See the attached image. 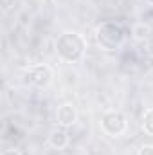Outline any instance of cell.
Wrapping results in <instances>:
<instances>
[{
	"instance_id": "7",
	"label": "cell",
	"mask_w": 153,
	"mask_h": 155,
	"mask_svg": "<svg viewBox=\"0 0 153 155\" xmlns=\"http://www.w3.org/2000/svg\"><path fill=\"white\" fill-rule=\"evenodd\" d=\"M132 35H133V38L137 40V41H148V40L151 38V27L146 22H139V24L133 25Z\"/></svg>"
},
{
	"instance_id": "8",
	"label": "cell",
	"mask_w": 153,
	"mask_h": 155,
	"mask_svg": "<svg viewBox=\"0 0 153 155\" xmlns=\"http://www.w3.org/2000/svg\"><path fill=\"white\" fill-rule=\"evenodd\" d=\"M142 130H144L148 135L153 137V107L148 108V110L144 112V116H142Z\"/></svg>"
},
{
	"instance_id": "3",
	"label": "cell",
	"mask_w": 153,
	"mask_h": 155,
	"mask_svg": "<svg viewBox=\"0 0 153 155\" xmlns=\"http://www.w3.org/2000/svg\"><path fill=\"white\" fill-rule=\"evenodd\" d=\"M101 128L106 135H112V137L122 135L128 128V119L119 110H108L101 117Z\"/></svg>"
},
{
	"instance_id": "1",
	"label": "cell",
	"mask_w": 153,
	"mask_h": 155,
	"mask_svg": "<svg viewBox=\"0 0 153 155\" xmlns=\"http://www.w3.org/2000/svg\"><path fill=\"white\" fill-rule=\"evenodd\" d=\"M86 51V40L79 33L74 31H65L56 40V52L58 56L67 61V63H77L83 60Z\"/></svg>"
},
{
	"instance_id": "10",
	"label": "cell",
	"mask_w": 153,
	"mask_h": 155,
	"mask_svg": "<svg viewBox=\"0 0 153 155\" xmlns=\"http://www.w3.org/2000/svg\"><path fill=\"white\" fill-rule=\"evenodd\" d=\"M139 155H153V144H144V146H141Z\"/></svg>"
},
{
	"instance_id": "9",
	"label": "cell",
	"mask_w": 153,
	"mask_h": 155,
	"mask_svg": "<svg viewBox=\"0 0 153 155\" xmlns=\"http://www.w3.org/2000/svg\"><path fill=\"white\" fill-rule=\"evenodd\" d=\"M0 5H2V11L7 13L9 9L15 7V0H0Z\"/></svg>"
},
{
	"instance_id": "6",
	"label": "cell",
	"mask_w": 153,
	"mask_h": 155,
	"mask_svg": "<svg viewBox=\"0 0 153 155\" xmlns=\"http://www.w3.org/2000/svg\"><path fill=\"white\" fill-rule=\"evenodd\" d=\"M69 134L65 132V128L63 126H58V128H54L50 134H49V144L52 146V148H56V150H63V148H67L69 146Z\"/></svg>"
},
{
	"instance_id": "11",
	"label": "cell",
	"mask_w": 153,
	"mask_h": 155,
	"mask_svg": "<svg viewBox=\"0 0 153 155\" xmlns=\"http://www.w3.org/2000/svg\"><path fill=\"white\" fill-rule=\"evenodd\" d=\"M144 49H146V54H148V56H151V58H153V36H151L150 40H148V41H146Z\"/></svg>"
},
{
	"instance_id": "5",
	"label": "cell",
	"mask_w": 153,
	"mask_h": 155,
	"mask_svg": "<svg viewBox=\"0 0 153 155\" xmlns=\"http://www.w3.org/2000/svg\"><path fill=\"white\" fill-rule=\"evenodd\" d=\"M76 121H77V112L70 103H65V105L58 107V110H56V123H58V126L69 128Z\"/></svg>"
},
{
	"instance_id": "4",
	"label": "cell",
	"mask_w": 153,
	"mask_h": 155,
	"mask_svg": "<svg viewBox=\"0 0 153 155\" xmlns=\"http://www.w3.org/2000/svg\"><path fill=\"white\" fill-rule=\"evenodd\" d=\"M25 81H27L29 85L36 87V88H45V87H49L50 81H52V71H50V67L45 65V63L33 65V67H29L27 72H25Z\"/></svg>"
},
{
	"instance_id": "12",
	"label": "cell",
	"mask_w": 153,
	"mask_h": 155,
	"mask_svg": "<svg viewBox=\"0 0 153 155\" xmlns=\"http://www.w3.org/2000/svg\"><path fill=\"white\" fill-rule=\"evenodd\" d=\"M2 155H22V153H20L18 150H4Z\"/></svg>"
},
{
	"instance_id": "13",
	"label": "cell",
	"mask_w": 153,
	"mask_h": 155,
	"mask_svg": "<svg viewBox=\"0 0 153 155\" xmlns=\"http://www.w3.org/2000/svg\"><path fill=\"white\" fill-rule=\"evenodd\" d=\"M150 2H153V0H150Z\"/></svg>"
},
{
	"instance_id": "2",
	"label": "cell",
	"mask_w": 153,
	"mask_h": 155,
	"mask_svg": "<svg viewBox=\"0 0 153 155\" xmlns=\"http://www.w3.org/2000/svg\"><path fill=\"white\" fill-rule=\"evenodd\" d=\"M126 40V29L119 22H103L96 29V41L105 51L119 49Z\"/></svg>"
}]
</instances>
